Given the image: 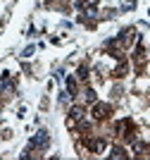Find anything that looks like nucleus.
Segmentation results:
<instances>
[{"instance_id":"1","label":"nucleus","mask_w":150,"mask_h":160,"mask_svg":"<svg viewBox=\"0 0 150 160\" xmlns=\"http://www.w3.org/2000/svg\"><path fill=\"white\" fill-rule=\"evenodd\" d=\"M93 115H95L98 120H105V117L110 115V105H105V103H98V105H95V110H93Z\"/></svg>"},{"instance_id":"2","label":"nucleus","mask_w":150,"mask_h":160,"mask_svg":"<svg viewBox=\"0 0 150 160\" xmlns=\"http://www.w3.org/2000/svg\"><path fill=\"white\" fill-rule=\"evenodd\" d=\"M86 100H91V103H93V100H95V93H93L91 88H88V91H86Z\"/></svg>"}]
</instances>
